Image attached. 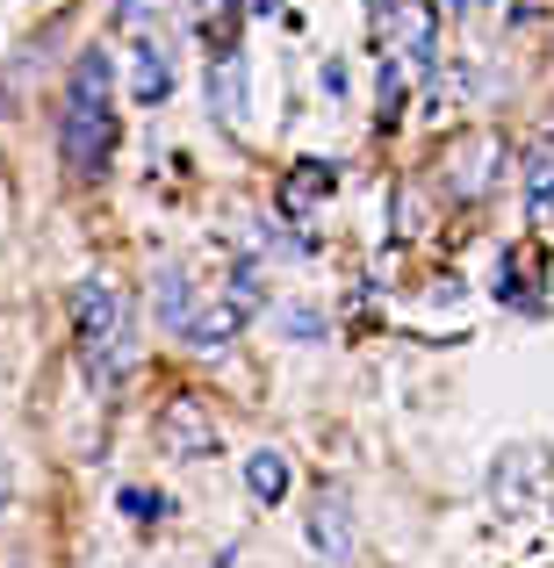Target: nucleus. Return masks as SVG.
I'll return each instance as SVG.
<instances>
[{
	"mask_svg": "<svg viewBox=\"0 0 554 568\" xmlns=\"http://www.w3.org/2000/svg\"><path fill=\"white\" fill-rule=\"evenodd\" d=\"M238 324H245V310L223 295V303H209V310H194V317H188V346H231Z\"/></svg>",
	"mask_w": 554,
	"mask_h": 568,
	"instance_id": "7",
	"label": "nucleus"
},
{
	"mask_svg": "<svg viewBox=\"0 0 554 568\" xmlns=\"http://www.w3.org/2000/svg\"><path fill=\"white\" fill-rule=\"evenodd\" d=\"M490 159H497V144H469V152H461V166H454V187H461V194H483Z\"/></svg>",
	"mask_w": 554,
	"mask_h": 568,
	"instance_id": "12",
	"label": "nucleus"
},
{
	"mask_svg": "<svg viewBox=\"0 0 554 568\" xmlns=\"http://www.w3.org/2000/svg\"><path fill=\"white\" fill-rule=\"evenodd\" d=\"M123 511L138 518V526H159V518H167V497H159V489H123Z\"/></svg>",
	"mask_w": 554,
	"mask_h": 568,
	"instance_id": "13",
	"label": "nucleus"
},
{
	"mask_svg": "<svg viewBox=\"0 0 554 568\" xmlns=\"http://www.w3.org/2000/svg\"><path fill=\"white\" fill-rule=\"evenodd\" d=\"M152 8H159V0H115V14H123V22H144Z\"/></svg>",
	"mask_w": 554,
	"mask_h": 568,
	"instance_id": "15",
	"label": "nucleus"
},
{
	"mask_svg": "<svg viewBox=\"0 0 554 568\" xmlns=\"http://www.w3.org/2000/svg\"><path fill=\"white\" fill-rule=\"evenodd\" d=\"M8 497H14V475H8V460H0V518H8Z\"/></svg>",
	"mask_w": 554,
	"mask_h": 568,
	"instance_id": "16",
	"label": "nucleus"
},
{
	"mask_svg": "<svg viewBox=\"0 0 554 568\" xmlns=\"http://www.w3.org/2000/svg\"><path fill=\"white\" fill-rule=\"evenodd\" d=\"M541 483H547V454H541V446H512V454L490 468V497H497L504 511H526Z\"/></svg>",
	"mask_w": 554,
	"mask_h": 568,
	"instance_id": "3",
	"label": "nucleus"
},
{
	"mask_svg": "<svg viewBox=\"0 0 554 568\" xmlns=\"http://www.w3.org/2000/svg\"><path fill=\"white\" fill-rule=\"evenodd\" d=\"M245 489H252L260 504H281V497H289V460H281L274 446H260V454L245 460Z\"/></svg>",
	"mask_w": 554,
	"mask_h": 568,
	"instance_id": "10",
	"label": "nucleus"
},
{
	"mask_svg": "<svg viewBox=\"0 0 554 568\" xmlns=\"http://www.w3.org/2000/svg\"><path fill=\"white\" fill-rule=\"evenodd\" d=\"M152 303H159V324L188 332V317H194V288H188V274H181V266H159V281H152Z\"/></svg>",
	"mask_w": 554,
	"mask_h": 568,
	"instance_id": "8",
	"label": "nucleus"
},
{
	"mask_svg": "<svg viewBox=\"0 0 554 568\" xmlns=\"http://www.w3.org/2000/svg\"><path fill=\"white\" fill-rule=\"evenodd\" d=\"M115 152V101H109V58L87 51L72 65V94H66V166L80 181H101Z\"/></svg>",
	"mask_w": 554,
	"mask_h": 568,
	"instance_id": "1",
	"label": "nucleus"
},
{
	"mask_svg": "<svg viewBox=\"0 0 554 568\" xmlns=\"http://www.w3.org/2000/svg\"><path fill=\"white\" fill-rule=\"evenodd\" d=\"M332 181L339 173L324 166V159H295V166L281 173V216H310V209L332 194Z\"/></svg>",
	"mask_w": 554,
	"mask_h": 568,
	"instance_id": "6",
	"label": "nucleus"
},
{
	"mask_svg": "<svg viewBox=\"0 0 554 568\" xmlns=\"http://www.w3.org/2000/svg\"><path fill=\"white\" fill-rule=\"evenodd\" d=\"M0 568H14V561H0Z\"/></svg>",
	"mask_w": 554,
	"mask_h": 568,
	"instance_id": "17",
	"label": "nucleus"
},
{
	"mask_svg": "<svg viewBox=\"0 0 554 568\" xmlns=\"http://www.w3.org/2000/svg\"><path fill=\"white\" fill-rule=\"evenodd\" d=\"M167 94H173V58H167V43L144 37L138 43V101L152 109V101H167Z\"/></svg>",
	"mask_w": 554,
	"mask_h": 568,
	"instance_id": "9",
	"label": "nucleus"
},
{
	"mask_svg": "<svg viewBox=\"0 0 554 568\" xmlns=\"http://www.w3.org/2000/svg\"><path fill=\"white\" fill-rule=\"evenodd\" d=\"M289 332H295V338H324V332H318V310H289Z\"/></svg>",
	"mask_w": 554,
	"mask_h": 568,
	"instance_id": "14",
	"label": "nucleus"
},
{
	"mask_svg": "<svg viewBox=\"0 0 554 568\" xmlns=\"http://www.w3.org/2000/svg\"><path fill=\"white\" fill-rule=\"evenodd\" d=\"M159 439H167V454H181V460L216 454V425H209V410H202L194 396H173V403H167V417H159Z\"/></svg>",
	"mask_w": 554,
	"mask_h": 568,
	"instance_id": "4",
	"label": "nucleus"
},
{
	"mask_svg": "<svg viewBox=\"0 0 554 568\" xmlns=\"http://www.w3.org/2000/svg\"><path fill=\"white\" fill-rule=\"evenodd\" d=\"M209 101H216L223 123H238V101H245V65H238V58H223V65H216V80H209Z\"/></svg>",
	"mask_w": 554,
	"mask_h": 568,
	"instance_id": "11",
	"label": "nucleus"
},
{
	"mask_svg": "<svg viewBox=\"0 0 554 568\" xmlns=\"http://www.w3.org/2000/svg\"><path fill=\"white\" fill-rule=\"evenodd\" d=\"M310 547H318L332 568L353 561V518H346V497H318V504H310Z\"/></svg>",
	"mask_w": 554,
	"mask_h": 568,
	"instance_id": "5",
	"label": "nucleus"
},
{
	"mask_svg": "<svg viewBox=\"0 0 554 568\" xmlns=\"http://www.w3.org/2000/svg\"><path fill=\"white\" fill-rule=\"evenodd\" d=\"M72 310H80V353H87V367H94V382H115L130 367V310H123V295H115L109 281H87Z\"/></svg>",
	"mask_w": 554,
	"mask_h": 568,
	"instance_id": "2",
	"label": "nucleus"
}]
</instances>
